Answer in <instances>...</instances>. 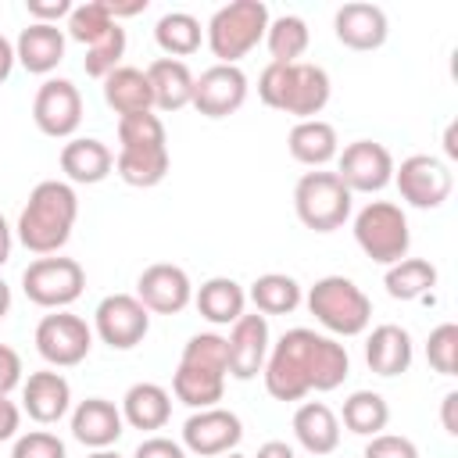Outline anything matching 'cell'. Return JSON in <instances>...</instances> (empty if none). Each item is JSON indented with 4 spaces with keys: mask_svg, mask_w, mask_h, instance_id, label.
I'll use <instances>...</instances> for the list:
<instances>
[{
    "mask_svg": "<svg viewBox=\"0 0 458 458\" xmlns=\"http://www.w3.org/2000/svg\"><path fill=\"white\" fill-rule=\"evenodd\" d=\"M351 372L347 347L336 344L333 336H322L315 329H286L265 358V390L276 401H301L304 394L318 390H336Z\"/></svg>",
    "mask_w": 458,
    "mask_h": 458,
    "instance_id": "cell-1",
    "label": "cell"
},
{
    "mask_svg": "<svg viewBox=\"0 0 458 458\" xmlns=\"http://www.w3.org/2000/svg\"><path fill=\"white\" fill-rule=\"evenodd\" d=\"M75 218H79V197H75L72 182L43 179L32 186L14 229H18V240L25 250L50 258L68 243Z\"/></svg>",
    "mask_w": 458,
    "mask_h": 458,
    "instance_id": "cell-2",
    "label": "cell"
},
{
    "mask_svg": "<svg viewBox=\"0 0 458 458\" xmlns=\"http://www.w3.org/2000/svg\"><path fill=\"white\" fill-rule=\"evenodd\" d=\"M329 93H333V82H329L326 68H318L311 61H293V64L268 61L265 72L258 75L261 104H268L272 111L293 114L297 122L322 114V107L329 104Z\"/></svg>",
    "mask_w": 458,
    "mask_h": 458,
    "instance_id": "cell-3",
    "label": "cell"
},
{
    "mask_svg": "<svg viewBox=\"0 0 458 458\" xmlns=\"http://www.w3.org/2000/svg\"><path fill=\"white\" fill-rule=\"evenodd\" d=\"M268 21L272 18H268L265 0H233L211 14L204 39H208L211 54L218 57V64H236L265 39Z\"/></svg>",
    "mask_w": 458,
    "mask_h": 458,
    "instance_id": "cell-4",
    "label": "cell"
},
{
    "mask_svg": "<svg viewBox=\"0 0 458 458\" xmlns=\"http://www.w3.org/2000/svg\"><path fill=\"white\" fill-rule=\"evenodd\" d=\"M308 311L333 336H358L372 322V301L347 276H322L308 290Z\"/></svg>",
    "mask_w": 458,
    "mask_h": 458,
    "instance_id": "cell-5",
    "label": "cell"
},
{
    "mask_svg": "<svg viewBox=\"0 0 458 458\" xmlns=\"http://www.w3.org/2000/svg\"><path fill=\"white\" fill-rule=\"evenodd\" d=\"M354 240L365 250V258H372L376 265H386L390 268L401 258H408V247H411L408 218L390 200H369L354 215Z\"/></svg>",
    "mask_w": 458,
    "mask_h": 458,
    "instance_id": "cell-6",
    "label": "cell"
},
{
    "mask_svg": "<svg viewBox=\"0 0 458 458\" xmlns=\"http://www.w3.org/2000/svg\"><path fill=\"white\" fill-rule=\"evenodd\" d=\"M351 190L340 182L336 172H304L293 186L297 218L315 233H333L351 218Z\"/></svg>",
    "mask_w": 458,
    "mask_h": 458,
    "instance_id": "cell-7",
    "label": "cell"
},
{
    "mask_svg": "<svg viewBox=\"0 0 458 458\" xmlns=\"http://www.w3.org/2000/svg\"><path fill=\"white\" fill-rule=\"evenodd\" d=\"M21 290L32 304L50 308V311H64L68 304H75L82 297L86 272L75 258H36L21 272Z\"/></svg>",
    "mask_w": 458,
    "mask_h": 458,
    "instance_id": "cell-8",
    "label": "cell"
},
{
    "mask_svg": "<svg viewBox=\"0 0 458 458\" xmlns=\"http://www.w3.org/2000/svg\"><path fill=\"white\" fill-rule=\"evenodd\" d=\"M89 347H93V329L86 326V318H79L72 311L43 315L36 326V351L54 369H72V365L86 361Z\"/></svg>",
    "mask_w": 458,
    "mask_h": 458,
    "instance_id": "cell-9",
    "label": "cell"
},
{
    "mask_svg": "<svg viewBox=\"0 0 458 458\" xmlns=\"http://www.w3.org/2000/svg\"><path fill=\"white\" fill-rule=\"evenodd\" d=\"M93 333L111 351H132L150 333V311L136 293H107L93 311Z\"/></svg>",
    "mask_w": 458,
    "mask_h": 458,
    "instance_id": "cell-10",
    "label": "cell"
},
{
    "mask_svg": "<svg viewBox=\"0 0 458 458\" xmlns=\"http://www.w3.org/2000/svg\"><path fill=\"white\" fill-rule=\"evenodd\" d=\"M394 157L376 140H354L336 154V175L351 193H379L394 182Z\"/></svg>",
    "mask_w": 458,
    "mask_h": 458,
    "instance_id": "cell-11",
    "label": "cell"
},
{
    "mask_svg": "<svg viewBox=\"0 0 458 458\" xmlns=\"http://www.w3.org/2000/svg\"><path fill=\"white\" fill-rule=\"evenodd\" d=\"M394 182L401 190V197L411 208H440L451 190H454V175L451 168L433 157V154H411L401 161V168H394Z\"/></svg>",
    "mask_w": 458,
    "mask_h": 458,
    "instance_id": "cell-12",
    "label": "cell"
},
{
    "mask_svg": "<svg viewBox=\"0 0 458 458\" xmlns=\"http://www.w3.org/2000/svg\"><path fill=\"white\" fill-rule=\"evenodd\" d=\"M32 122L43 136L68 140L82 122V93L72 79H47L32 100Z\"/></svg>",
    "mask_w": 458,
    "mask_h": 458,
    "instance_id": "cell-13",
    "label": "cell"
},
{
    "mask_svg": "<svg viewBox=\"0 0 458 458\" xmlns=\"http://www.w3.org/2000/svg\"><path fill=\"white\" fill-rule=\"evenodd\" d=\"M243 440V422L236 411L229 408H200L182 422V447L200 454V458H218L236 451V444Z\"/></svg>",
    "mask_w": 458,
    "mask_h": 458,
    "instance_id": "cell-14",
    "label": "cell"
},
{
    "mask_svg": "<svg viewBox=\"0 0 458 458\" xmlns=\"http://www.w3.org/2000/svg\"><path fill=\"white\" fill-rule=\"evenodd\" d=\"M247 100V75L240 64H211L193 79V107L204 118H229Z\"/></svg>",
    "mask_w": 458,
    "mask_h": 458,
    "instance_id": "cell-15",
    "label": "cell"
},
{
    "mask_svg": "<svg viewBox=\"0 0 458 458\" xmlns=\"http://www.w3.org/2000/svg\"><path fill=\"white\" fill-rule=\"evenodd\" d=\"M136 297L147 311L154 315H179L190 301H193V283L190 276L172 265V261H157V265H147L136 279Z\"/></svg>",
    "mask_w": 458,
    "mask_h": 458,
    "instance_id": "cell-16",
    "label": "cell"
},
{
    "mask_svg": "<svg viewBox=\"0 0 458 458\" xmlns=\"http://www.w3.org/2000/svg\"><path fill=\"white\" fill-rule=\"evenodd\" d=\"M229 376L236 379H254L261 369H265V358H268V318L265 315H240L229 329Z\"/></svg>",
    "mask_w": 458,
    "mask_h": 458,
    "instance_id": "cell-17",
    "label": "cell"
},
{
    "mask_svg": "<svg viewBox=\"0 0 458 458\" xmlns=\"http://www.w3.org/2000/svg\"><path fill=\"white\" fill-rule=\"evenodd\" d=\"M68 404H72V386L61 372L54 369H43V372H32L25 383H21V411L39 422V426H54L68 415Z\"/></svg>",
    "mask_w": 458,
    "mask_h": 458,
    "instance_id": "cell-18",
    "label": "cell"
},
{
    "mask_svg": "<svg viewBox=\"0 0 458 458\" xmlns=\"http://www.w3.org/2000/svg\"><path fill=\"white\" fill-rule=\"evenodd\" d=\"M125 419H122V408H114V401L107 397H86L79 401V408L72 411V437L93 451H104L111 447L125 429Z\"/></svg>",
    "mask_w": 458,
    "mask_h": 458,
    "instance_id": "cell-19",
    "label": "cell"
},
{
    "mask_svg": "<svg viewBox=\"0 0 458 458\" xmlns=\"http://www.w3.org/2000/svg\"><path fill=\"white\" fill-rule=\"evenodd\" d=\"M61 172L68 175V182L97 186L114 172V154L97 136H72L61 147Z\"/></svg>",
    "mask_w": 458,
    "mask_h": 458,
    "instance_id": "cell-20",
    "label": "cell"
},
{
    "mask_svg": "<svg viewBox=\"0 0 458 458\" xmlns=\"http://www.w3.org/2000/svg\"><path fill=\"white\" fill-rule=\"evenodd\" d=\"M333 32L351 50H376L386 43L390 25H386L383 7L376 4H344L333 18Z\"/></svg>",
    "mask_w": 458,
    "mask_h": 458,
    "instance_id": "cell-21",
    "label": "cell"
},
{
    "mask_svg": "<svg viewBox=\"0 0 458 458\" xmlns=\"http://www.w3.org/2000/svg\"><path fill=\"white\" fill-rule=\"evenodd\" d=\"M64 29L57 25H43V21H29L21 32H18V43H14V57L25 72L32 75H50L61 61H64Z\"/></svg>",
    "mask_w": 458,
    "mask_h": 458,
    "instance_id": "cell-22",
    "label": "cell"
},
{
    "mask_svg": "<svg viewBox=\"0 0 458 458\" xmlns=\"http://www.w3.org/2000/svg\"><path fill=\"white\" fill-rule=\"evenodd\" d=\"M193 79L197 75L190 72V64L175 57H157L147 64V82L157 111H182L193 100Z\"/></svg>",
    "mask_w": 458,
    "mask_h": 458,
    "instance_id": "cell-23",
    "label": "cell"
},
{
    "mask_svg": "<svg viewBox=\"0 0 458 458\" xmlns=\"http://www.w3.org/2000/svg\"><path fill=\"white\" fill-rule=\"evenodd\" d=\"M365 361L376 376H401L411 369V336L408 329L383 322L365 340Z\"/></svg>",
    "mask_w": 458,
    "mask_h": 458,
    "instance_id": "cell-24",
    "label": "cell"
},
{
    "mask_svg": "<svg viewBox=\"0 0 458 458\" xmlns=\"http://www.w3.org/2000/svg\"><path fill=\"white\" fill-rule=\"evenodd\" d=\"M122 419L143 433L165 429L172 419V394L157 383H132L122 397Z\"/></svg>",
    "mask_w": 458,
    "mask_h": 458,
    "instance_id": "cell-25",
    "label": "cell"
},
{
    "mask_svg": "<svg viewBox=\"0 0 458 458\" xmlns=\"http://www.w3.org/2000/svg\"><path fill=\"white\" fill-rule=\"evenodd\" d=\"M100 82H104V100L118 118L122 114H136V111H154V93H150V82H147L143 68L118 64Z\"/></svg>",
    "mask_w": 458,
    "mask_h": 458,
    "instance_id": "cell-26",
    "label": "cell"
},
{
    "mask_svg": "<svg viewBox=\"0 0 458 458\" xmlns=\"http://www.w3.org/2000/svg\"><path fill=\"white\" fill-rule=\"evenodd\" d=\"M293 437L308 454H329L340 444V419L322 401H304L293 411Z\"/></svg>",
    "mask_w": 458,
    "mask_h": 458,
    "instance_id": "cell-27",
    "label": "cell"
},
{
    "mask_svg": "<svg viewBox=\"0 0 458 458\" xmlns=\"http://www.w3.org/2000/svg\"><path fill=\"white\" fill-rule=\"evenodd\" d=\"M286 147H290V157L308 165V168H322L329 165L336 154H340V140H336V129L322 118H308V122H297L286 136Z\"/></svg>",
    "mask_w": 458,
    "mask_h": 458,
    "instance_id": "cell-28",
    "label": "cell"
},
{
    "mask_svg": "<svg viewBox=\"0 0 458 458\" xmlns=\"http://www.w3.org/2000/svg\"><path fill=\"white\" fill-rule=\"evenodd\" d=\"M193 304L211 326H233L247 308V293H243V286L236 279L215 276V279L200 283V290L193 293Z\"/></svg>",
    "mask_w": 458,
    "mask_h": 458,
    "instance_id": "cell-29",
    "label": "cell"
},
{
    "mask_svg": "<svg viewBox=\"0 0 458 458\" xmlns=\"http://www.w3.org/2000/svg\"><path fill=\"white\" fill-rule=\"evenodd\" d=\"M154 39H157V47H161L168 57L182 61V57H190V54L200 50L204 29H200V21H197L190 11H168V14L157 18Z\"/></svg>",
    "mask_w": 458,
    "mask_h": 458,
    "instance_id": "cell-30",
    "label": "cell"
},
{
    "mask_svg": "<svg viewBox=\"0 0 458 458\" xmlns=\"http://www.w3.org/2000/svg\"><path fill=\"white\" fill-rule=\"evenodd\" d=\"M172 394L186 408H197V411L200 408H215L222 401V394H225V376L204 372V369H193V365H182L179 361V369L172 376Z\"/></svg>",
    "mask_w": 458,
    "mask_h": 458,
    "instance_id": "cell-31",
    "label": "cell"
},
{
    "mask_svg": "<svg viewBox=\"0 0 458 458\" xmlns=\"http://www.w3.org/2000/svg\"><path fill=\"white\" fill-rule=\"evenodd\" d=\"M247 297L254 301L258 315H290L301 304V283L286 272H265L250 283Z\"/></svg>",
    "mask_w": 458,
    "mask_h": 458,
    "instance_id": "cell-32",
    "label": "cell"
},
{
    "mask_svg": "<svg viewBox=\"0 0 458 458\" xmlns=\"http://www.w3.org/2000/svg\"><path fill=\"white\" fill-rule=\"evenodd\" d=\"M168 147H154V150H118L114 157V172L122 182L129 186H140V190H150L157 186L165 175H168Z\"/></svg>",
    "mask_w": 458,
    "mask_h": 458,
    "instance_id": "cell-33",
    "label": "cell"
},
{
    "mask_svg": "<svg viewBox=\"0 0 458 458\" xmlns=\"http://www.w3.org/2000/svg\"><path fill=\"white\" fill-rule=\"evenodd\" d=\"M383 286L394 301H419L437 286V268L426 258H401L397 265L386 268Z\"/></svg>",
    "mask_w": 458,
    "mask_h": 458,
    "instance_id": "cell-34",
    "label": "cell"
},
{
    "mask_svg": "<svg viewBox=\"0 0 458 458\" xmlns=\"http://www.w3.org/2000/svg\"><path fill=\"white\" fill-rule=\"evenodd\" d=\"M344 426L358 437H376L386 429L390 422V404L383 401V394L376 390H354L347 401H344V411H340Z\"/></svg>",
    "mask_w": 458,
    "mask_h": 458,
    "instance_id": "cell-35",
    "label": "cell"
},
{
    "mask_svg": "<svg viewBox=\"0 0 458 458\" xmlns=\"http://www.w3.org/2000/svg\"><path fill=\"white\" fill-rule=\"evenodd\" d=\"M308 39H311L308 21L297 18V14H279V18H272L268 29H265V47H268V54H272L276 64H293V61H301V54L308 50Z\"/></svg>",
    "mask_w": 458,
    "mask_h": 458,
    "instance_id": "cell-36",
    "label": "cell"
},
{
    "mask_svg": "<svg viewBox=\"0 0 458 458\" xmlns=\"http://www.w3.org/2000/svg\"><path fill=\"white\" fill-rule=\"evenodd\" d=\"M118 143H122V150H154V147H168L165 122H161L154 111L122 114V118H118Z\"/></svg>",
    "mask_w": 458,
    "mask_h": 458,
    "instance_id": "cell-37",
    "label": "cell"
},
{
    "mask_svg": "<svg viewBox=\"0 0 458 458\" xmlns=\"http://www.w3.org/2000/svg\"><path fill=\"white\" fill-rule=\"evenodd\" d=\"M179 361L182 365H193V369H204V372L225 376L229 372V340L218 336V333H197V336L186 340Z\"/></svg>",
    "mask_w": 458,
    "mask_h": 458,
    "instance_id": "cell-38",
    "label": "cell"
},
{
    "mask_svg": "<svg viewBox=\"0 0 458 458\" xmlns=\"http://www.w3.org/2000/svg\"><path fill=\"white\" fill-rule=\"evenodd\" d=\"M111 25H114V18H111V11H107V0H86V4L72 7V14H68V29H64V32H68L75 43L93 47Z\"/></svg>",
    "mask_w": 458,
    "mask_h": 458,
    "instance_id": "cell-39",
    "label": "cell"
},
{
    "mask_svg": "<svg viewBox=\"0 0 458 458\" xmlns=\"http://www.w3.org/2000/svg\"><path fill=\"white\" fill-rule=\"evenodd\" d=\"M122 54H125V29L114 21L93 47H86V57H82V68L86 75L93 79H104L107 72H114L122 64Z\"/></svg>",
    "mask_w": 458,
    "mask_h": 458,
    "instance_id": "cell-40",
    "label": "cell"
},
{
    "mask_svg": "<svg viewBox=\"0 0 458 458\" xmlns=\"http://www.w3.org/2000/svg\"><path fill=\"white\" fill-rule=\"evenodd\" d=\"M426 361L433 365V372L454 376V369H458V326L454 322H440L429 333V340H426Z\"/></svg>",
    "mask_w": 458,
    "mask_h": 458,
    "instance_id": "cell-41",
    "label": "cell"
},
{
    "mask_svg": "<svg viewBox=\"0 0 458 458\" xmlns=\"http://www.w3.org/2000/svg\"><path fill=\"white\" fill-rule=\"evenodd\" d=\"M11 458H64V440L57 433L32 429V433H21L14 440Z\"/></svg>",
    "mask_w": 458,
    "mask_h": 458,
    "instance_id": "cell-42",
    "label": "cell"
},
{
    "mask_svg": "<svg viewBox=\"0 0 458 458\" xmlns=\"http://www.w3.org/2000/svg\"><path fill=\"white\" fill-rule=\"evenodd\" d=\"M361 458H419V447H415L408 437H397V433H376V437H369Z\"/></svg>",
    "mask_w": 458,
    "mask_h": 458,
    "instance_id": "cell-43",
    "label": "cell"
},
{
    "mask_svg": "<svg viewBox=\"0 0 458 458\" xmlns=\"http://www.w3.org/2000/svg\"><path fill=\"white\" fill-rule=\"evenodd\" d=\"M72 7V0H25V11L43 25H57V18H68Z\"/></svg>",
    "mask_w": 458,
    "mask_h": 458,
    "instance_id": "cell-44",
    "label": "cell"
},
{
    "mask_svg": "<svg viewBox=\"0 0 458 458\" xmlns=\"http://www.w3.org/2000/svg\"><path fill=\"white\" fill-rule=\"evenodd\" d=\"M21 383V358L14 347L0 344V397H7Z\"/></svg>",
    "mask_w": 458,
    "mask_h": 458,
    "instance_id": "cell-45",
    "label": "cell"
},
{
    "mask_svg": "<svg viewBox=\"0 0 458 458\" xmlns=\"http://www.w3.org/2000/svg\"><path fill=\"white\" fill-rule=\"evenodd\" d=\"M132 458H186V447L168 437H147V440H140Z\"/></svg>",
    "mask_w": 458,
    "mask_h": 458,
    "instance_id": "cell-46",
    "label": "cell"
},
{
    "mask_svg": "<svg viewBox=\"0 0 458 458\" xmlns=\"http://www.w3.org/2000/svg\"><path fill=\"white\" fill-rule=\"evenodd\" d=\"M21 426V408L11 397H0V440H14Z\"/></svg>",
    "mask_w": 458,
    "mask_h": 458,
    "instance_id": "cell-47",
    "label": "cell"
},
{
    "mask_svg": "<svg viewBox=\"0 0 458 458\" xmlns=\"http://www.w3.org/2000/svg\"><path fill=\"white\" fill-rule=\"evenodd\" d=\"M458 390H451V394H444V408H440V422H444V429L451 433V437H458Z\"/></svg>",
    "mask_w": 458,
    "mask_h": 458,
    "instance_id": "cell-48",
    "label": "cell"
},
{
    "mask_svg": "<svg viewBox=\"0 0 458 458\" xmlns=\"http://www.w3.org/2000/svg\"><path fill=\"white\" fill-rule=\"evenodd\" d=\"M254 458H293V447L286 440H265Z\"/></svg>",
    "mask_w": 458,
    "mask_h": 458,
    "instance_id": "cell-49",
    "label": "cell"
},
{
    "mask_svg": "<svg viewBox=\"0 0 458 458\" xmlns=\"http://www.w3.org/2000/svg\"><path fill=\"white\" fill-rule=\"evenodd\" d=\"M14 43L0 32V82H7V75H11V68H14Z\"/></svg>",
    "mask_w": 458,
    "mask_h": 458,
    "instance_id": "cell-50",
    "label": "cell"
},
{
    "mask_svg": "<svg viewBox=\"0 0 458 458\" xmlns=\"http://www.w3.org/2000/svg\"><path fill=\"white\" fill-rule=\"evenodd\" d=\"M11 247H14L11 225H7V218L0 215V265H7V261H11Z\"/></svg>",
    "mask_w": 458,
    "mask_h": 458,
    "instance_id": "cell-51",
    "label": "cell"
},
{
    "mask_svg": "<svg viewBox=\"0 0 458 458\" xmlns=\"http://www.w3.org/2000/svg\"><path fill=\"white\" fill-rule=\"evenodd\" d=\"M7 311H11V286L0 276V318H7Z\"/></svg>",
    "mask_w": 458,
    "mask_h": 458,
    "instance_id": "cell-52",
    "label": "cell"
},
{
    "mask_svg": "<svg viewBox=\"0 0 458 458\" xmlns=\"http://www.w3.org/2000/svg\"><path fill=\"white\" fill-rule=\"evenodd\" d=\"M444 150H447V157H458V143H454V125H447V132H444Z\"/></svg>",
    "mask_w": 458,
    "mask_h": 458,
    "instance_id": "cell-53",
    "label": "cell"
},
{
    "mask_svg": "<svg viewBox=\"0 0 458 458\" xmlns=\"http://www.w3.org/2000/svg\"><path fill=\"white\" fill-rule=\"evenodd\" d=\"M86 458H122V454L111 451V447H104V451H93V454H86Z\"/></svg>",
    "mask_w": 458,
    "mask_h": 458,
    "instance_id": "cell-54",
    "label": "cell"
},
{
    "mask_svg": "<svg viewBox=\"0 0 458 458\" xmlns=\"http://www.w3.org/2000/svg\"><path fill=\"white\" fill-rule=\"evenodd\" d=\"M218 458H247V454H236V451H229V454H218Z\"/></svg>",
    "mask_w": 458,
    "mask_h": 458,
    "instance_id": "cell-55",
    "label": "cell"
}]
</instances>
